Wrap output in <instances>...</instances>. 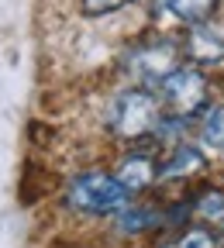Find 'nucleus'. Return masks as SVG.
Returning <instances> with one entry per match:
<instances>
[{"label":"nucleus","mask_w":224,"mask_h":248,"mask_svg":"<svg viewBox=\"0 0 224 248\" xmlns=\"http://www.w3.org/2000/svg\"><path fill=\"white\" fill-rule=\"evenodd\" d=\"M162 104L159 97L148 90V86H128V90H117L114 100H111V110H107V124L117 138H128V141H142V138H152L159 121H162Z\"/></svg>","instance_id":"nucleus-1"},{"label":"nucleus","mask_w":224,"mask_h":248,"mask_svg":"<svg viewBox=\"0 0 224 248\" xmlns=\"http://www.w3.org/2000/svg\"><path fill=\"white\" fill-rule=\"evenodd\" d=\"M128 203L124 186L114 179V172H100V169H86L69 176L66 183V207L86 217H111Z\"/></svg>","instance_id":"nucleus-2"},{"label":"nucleus","mask_w":224,"mask_h":248,"mask_svg":"<svg viewBox=\"0 0 224 248\" xmlns=\"http://www.w3.org/2000/svg\"><path fill=\"white\" fill-rule=\"evenodd\" d=\"M152 93L159 97L166 114H176V117H193L200 114L207 104H210V86H207V76L197 69V66H179L169 69L162 79L152 86Z\"/></svg>","instance_id":"nucleus-3"},{"label":"nucleus","mask_w":224,"mask_h":248,"mask_svg":"<svg viewBox=\"0 0 224 248\" xmlns=\"http://www.w3.org/2000/svg\"><path fill=\"white\" fill-rule=\"evenodd\" d=\"M124 66H128V73H131L135 79H142L152 90L169 69L179 66V45H173L169 38H145V42L128 48Z\"/></svg>","instance_id":"nucleus-4"},{"label":"nucleus","mask_w":224,"mask_h":248,"mask_svg":"<svg viewBox=\"0 0 224 248\" xmlns=\"http://www.w3.org/2000/svg\"><path fill=\"white\" fill-rule=\"evenodd\" d=\"M114 179L124 186L128 197L148 190V186L159 179V162H155V155H152V152H128L124 159H121V166H117V172H114Z\"/></svg>","instance_id":"nucleus-5"},{"label":"nucleus","mask_w":224,"mask_h":248,"mask_svg":"<svg viewBox=\"0 0 224 248\" xmlns=\"http://www.w3.org/2000/svg\"><path fill=\"white\" fill-rule=\"evenodd\" d=\"M179 52H186V59L193 66H217V62H224V38L204 21V24L190 28V35H186Z\"/></svg>","instance_id":"nucleus-6"},{"label":"nucleus","mask_w":224,"mask_h":248,"mask_svg":"<svg viewBox=\"0 0 224 248\" xmlns=\"http://www.w3.org/2000/svg\"><path fill=\"white\" fill-rule=\"evenodd\" d=\"M204 166H207V155L197 145L176 141L173 152L166 155V162H159V179H190V176H197Z\"/></svg>","instance_id":"nucleus-7"},{"label":"nucleus","mask_w":224,"mask_h":248,"mask_svg":"<svg viewBox=\"0 0 224 248\" xmlns=\"http://www.w3.org/2000/svg\"><path fill=\"white\" fill-rule=\"evenodd\" d=\"M114 221V231L124 234V238H135V234H145L159 224H166V217L159 214L155 207H142V203H124L117 214H111Z\"/></svg>","instance_id":"nucleus-8"},{"label":"nucleus","mask_w":224,"mask_h":248,"mask_svg":"<svg viewBox=\"0 0 224 248\" xmlns=\"http://www.w3.org/2000/svg\"><path fill=\"white\" fill-rule=\"evenodd\" d=\"M197 138H200V152L224 155V104H207L200 110Z\"/></svg>","instance_id":"nucleus-9"},{"label":"nucleus","mask_w":224,"mask_h":248,"mask_svg":"<svg viewBox=\"0 0 224 248\" xmlns=\"http://www.w3.org/2000/svg\"><path fill=\"white\" fill-rule=\"evenodd\" d=\"M221 4V0H159V7H162L173 21L186 24V28H193V24H204L214 7Z\"/></svg>","instance_id":"nucleus-10"},{"label":"nucleus","mask_w":224,"mask_h":248,"mask_svg":"<svg viewBox=\"0 0 224 248\" xmlns=\"http://www.w3.org/2000/svg\"><path fill=\"white\" fill-rule=\"evenodd\" d=\"M193 214L200 217V221H207V224H217L221 228V221H224V190H217V186H210V190H204L193 203Z\"/></svg>","instance_id":"nucleus-11"},{"label":"nucleus","mask_w":224,"mask_h":248,"mask_svg":"<svg viewBox=\"0 0 224 248\" xmlns=\"http://www.w3.org/2000/svg\"><path fill=\"white\" fill-rule=\"evenodd\" d=\"M166 248H221V234L214 228H186Z\"/></svg>","instance_id":"nucleus-12"},{"label":"nucleus","mask_w":224,"mask_h":248,"mask_svg":"<svg viewBox=\"0 0 224 248\" xmlns=\"http://www.w3.org/2000/svg\"><path fill=\"white\" fill-rule=\"evenodd\" d=\"M80 4H83V14L104 17V14H114V11H121L128 4H135V0H80Z\"/></svg>","instance_id":"nucleus-13"},{"label":"nucleus","mask_w":224,"mask_h":248,"mask_svg":"<svg viewBox=\"0 0 224 248\" xmlns=\"http://www.w3.org/2000/svg\"><path fill=\"white\" fill-rule=\"evenodd\" d=\"M221 228H224V221H221Z\"/></svg>","instance_id":"nucleus-14"}]
</instances>
